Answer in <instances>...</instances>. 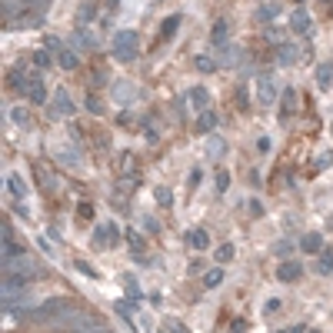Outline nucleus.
Here are the masks:
<instances>
[{
  "instance_id": "nucleus-26",
  "label": "nucleus",
  "mask_w": 333,
  "mask_h": 333,
  "mask_svg": "<svg viewBox=\"0 0 333 333\" xmlns=\"http://www.w3.org/2000/svg\"><path fill=\"white\" fill-rule=\"evenodd\" d=\"M227 183H230V177H227V173H217V190H227Z\"/></svg>"
},
{
  "instance_id": "nucleus-24",
  "label": "nucleus",
  "mask_w": 333,
  "mask_h": 333,
  "mask_svg": "<svg viewBox=\"0 0 333 333\" xmlns=\"http://www.w3.org/2000/svg\"><path fill=\"white\" fill-rule=\"evenodd\" d=\"M297 54V50H293V47H280V57H283V64H290V57Z\"/></svg>"
},
{
  "instance_id": "nucleus-10",
  "label": "nucleus",
  "mask_w": 333,
  "mask_h": 333,
  "mask_svg": "<svg viewBox=\"0 0 333 333\" xmlns=\"http://www.w3.org/2000/svg\"><path fill=\"white\" fill-rule=\"evenodd\" d=\"M213 44H227V23L223 20L213 23Z\"/></svg>"
},
{
  "instance_id": "nucleus-20",
  "label": "nucleus",
  "mask_w": 333,
  "mask_h": 333,
  "mask_svg": "<svg viewBox=\"0 0 333 333\" xmlns=\"http://www.w3.org/2000/svg\"><path fill=\"white\" fill-rule=\"evenodd\" d=\"M197 67H200V70H203V74H210V70H213L210 57H197Z\"/></svg>"
},
{
  "instance_id": "nucleus-25",
  "label": "nucleus",
  "mask_w": 333,
  "mask_h": 333,
  "mask_svg": "<svg viewBox=\"0 0 333 333\" xmlns=\"http://www.w3.org/2000/svg\"><path fill=\"white\" fill-rule=\"evenodd\" d=\"M33 60H37V67H47V64H50V60H47V54H44V50H37V54H33Z\"/></svg>"
},
{
  "instance_id": "nucleus-29",
  "label": "nucleus",
  "mask_w": 333,
  "mask_h": 333,
  "mask_svg": "<svg viewBox=\"0 0 333 333\" xmlns=\"http://www.w3.org/2000/svg\"><path fill=\"white\" fill-rule=\"evenodd\" d=\"M323 3H333V0H323Z\"/></svg>"
},
{
  "instance_id": "nucleus-15",
  "label": "nucleus",
  "mask_w": 333,
  "mask_h": 333,
  "mask_svg": "<svg viewBox=\"0 0 333 333\" xmlns=\"http://www.w3.org/2000/svg\"><path fill=\"white\" fill-rule=\"evenodd\" d=\"M293 103H297V93H293V87H290L287 93H283V113H290V110H293Z\"/></svg>"
},
{
  "instance_id": "nucleus-19",
  "label": "nucleus",
  "mask_w": 333,
  "mask_h": 333,
  "mask_svg": "<svg viewBox=\"0 0 333 333\" xmlns=\"http://www.w3.org/2000/svg\"><path fill=\"white\" fill-rule=\"evenodd\" d=\"M330 266H333V253L320 256V273H330Z\"/></svg>"
},
{
  "instance_id": "nucleus-12",
  "label": "nucleus",
  "mask_w": 333,
  "mask_h": 333,
  "mask_svg": "<svg viewBox=\"0 0 333 333\" xmlns=\"http://www.w3.org/2000/svg\"><path fill=\"white\" fill-rule=\"evenodd\" d=\"M177 27H180V17H170V20H164V27H160V30H164V37L170 40V37L177 33Z\"/></svg>"
},
{
  "instance_id": "nucleus-23",
  "label": "nucleus",
  "mask_w": 333,
  "mask_h": 333,
  "mask_svg": "<svg viewBox=\"0 0 333 333\" xmlns=\"http://www.w3.org/2000/svg\"><path fill=\"white\" fill-rule=\"evenodd\" d=\"M157 200H160V203H166V207H170V200H173V197H170V190H166V187H160V190H157Z\"/></svg>"
},
{
  "instance_id": "nucleus-28",
  "label": "nucleus",
  "mask_w": 333,
  "mask_h": 333,
  "mask_svg": "<svg viewBox=\"0 0 333 333\" xmlns=\"http://www.w3.org/2000/svg\"><path fill=\"white\" fill-rule=\"evenodd\" d=\"M300 330H303V327H293V330H287V333H300Z\"/></svg>"
},
{
  "instance_id": "nucleus-8",
  "label": "nucleus",
  "mask_w": 333,
  "mask_h": 333,
  "mask_svg": "<svg viewBox=\"0 0 333 333\" xmlns=\"http://www.w3.org/2000/svg\"><path fill=\"white\" fill-rule=\"evenodd\" d=\"M187 240H190L193 247H197V250H207V244H210V240H207V230H193V233L187 237Z\"/></svg>"
},
{
  "instance_id": "nucleus-27",
  "label": "nucleus",
  "mask_w": 333,
  "mask_h": 333,
  "mask_svg": "<svg viewBox=\"0 0 333 333\" xmlns=\"http://www.w3.org/2000/svg\"><path fill=\"white\" fill-rule=\"evenodd\" d=\"M10 113H13V120H17V123H27V113H23L20 107H17V110H10Z\"/></svg>"
},
{
  "instance_id": "nucleus-18",
  "label": "nucleus",
  "mask_w": 333,
  "mask_h": 333,
  "mask_svg": "<svg viewBox=\"0 0 333 333\" xmlns=\"http://www.w3.org/2000/svg\"><path fill=\"white\" fill-rule=\"evenodd\" d=\"M90 17H93V3H83V10L77 13V20L83 23V20H90Z\"/></svg>"
},
{
  "instance_id": "nucleus-4",
  "label": "nucleus",
  "mask_w": 333,
  "mask_h": 333,
  "mask_svg": "<svg viewBox=\"0 0 333 333\" xmlns=\"http://www.w3.org/2000/svg\"><path fill=\"white\" fill-rule=\"evenodd\" d=\"M293 30L310 33V13H307V10H297V13H293Z\"/></svg>"
},
{
  "instance_id": "nucleus-21",
  "label": "nucleus",
  "mask_w": 333,
  "mask_h": 333,
  "mask_svg": "<svg viewBox=\"0 0 333 333\" xmlns=\"http://www.w3.org/2000/svg\"><path fill=\"white\" fill-rule=\"evenodd\" d=\"M127 240H130V244L137 247V250H140V247H144V240H140V233H137V230H127Z\"/></svg>"
},
{
  "instance_id": "nucleus-17",
  "label": "nucleus",
  "mask_w": 333,
  "mask_h": 333,
  "mask_svg": "<svg viewBox=\"0 0 333 333\" xmlns=\"http://www.w3.org/2000/svg\"><path fill=\"white\" fill-rule=\"evenodd\" d=\"M290 250H293V247H290L287 240H280V244L273 247V253H277V256H283V260H287V256H290Z\"/></svg>"
},
{
  "instance_id": "nucleus-22",
  "label": "nucleus",
  "mask_w": 333,
  "mask_h": 333,
  "mask_svg": "<svg viewBox=\"0 0 333 333\" xmlns=\"http://www.w3.org/2000/svg\"><path fill=\"white\" fill-rule=\"evenodd\" d=\"M77 270H80V273H87V277H100L97 270H93V266H90V263H83V260H80V263H77Z\"/></svg>"
},
{
  "instance_id": "nucleus-14",
  "label": "nucleus",
  "mask_w": 333,
  "mask_h": 333,
  "mask_svg": "<svg viewBox=\"0 0 333 333\" xmlns=\"http://www.w3.org/2000/svg\"><path fill=\"white\" fill-rule=\"evenodd\" d=\"M190 100H193V103H197V107H207V90H190Z\"/></svg>"
},
{
  "instance_id": "nucleus-1",
  "label": "nucleus",
  "mask_w": 333,
  "mask_h": 333,
  "mask_svg": "<svg viewBox=\"0 0 333 333\" xmlns=\"http://www.w3.org/2000/svg\"><path fill=\"white\" fill-rule=\"evenodd\" d=\"M113 57L123 60V64L133 60V57H137V33L133 30H120L117 33V37H113Z\"/></svg>"
},
{
  "instance_id": "nucleus-11",
  "label": "nucleus",
  "mask_w": 333,
  "mask_h": 333,
  "mask_svg": "<svg viewBox=\"0 0 333 333\" xmlns=\"http://www.w3.org/2000/svg\"><path fill=\"white\" fill-rule=\"evenodd\" d=\"M260 100H263L266 107H270V103L277 100V87H273V83H263V90H260Z\"/></svg>"
},
{
  "instance_id": "nucleus-16",
  "label": "nucleus",
  "mask_w": 333,
  "mask_h": 333,
  "mask_svg": "<svg viewBox=\"0 0 333 333\" xmlns=\"http://www.w3.org/2000/svg\"><path fill=\"white\" fill-rule=\"evenodd\" d=\"M213 123H217V113H203V117H200V123H197V127H200V130H210Z\"/></svg>"
},
{
  "instance_id": "nucleus-13",
  "label": "nucleus",
  "mask_w": 333,
  "mask_h": 333,
  "mask_svg": "<svg viewBox=\"0 0 333 333\" xmlns=\"http://www.w3.org/2000/svg\"><path fill=\"white\" fill-rule=\"evenodd\" d=\"M203 283H207V287H217V283H223V270H220V266H217V270H210V273L203 277Z\"/></svg>"
},
{
  "instance_id": "nucleus-7",
  "label": "nucleus",
  "mask_w": 333,
  "mask_h": 333,
  "mask_svg": "<svg viewBox=\"0 0 333 333\" xmlns=\"http://www.w3.org/2000/svg\"><path fill=\"white\" fill-rule=\"evenodd\" d=\"M320 233H307V237H303V250H307V253H317V250H320Z\"/></svg>"
},
{
  "instance_id": "nucleus-2",
  "label": "nucleus",
  "mask_w": 333,
  "mask_h": 333,
  "mask_svg": "<svg viewBox=\"0 0 333 333\" xmlns=\"http://www.w3.org/2000/svg\"><path fill=\"white\" fill-rule=\"evenodd\" d=\"M50 110H54V117H70V113H74V100L67 97L64 90H57V93H54V103H50Z\"/></svg>"
},
{
  "instance_id": "nucleus-6",
  "label": "nucleus",
  "mask_w": 333,
  "mask_h": 333,
  "mask_svg": "<svg viewBox=\"0 0 333 333\" xmlns=\"http://www.w3.org/2000/svg\"><path fill=\"white\" fill-rule=\"evenodd\" d=\"M30 100H33V103H44V100H47V93H44V83H40L37 77L30 80Z\"/></svg>"
},
{
  "instance_id": "nucleus-3",
  "label": "nucleus",
  "mask_w": 333,
  "mask_h": 333,
  "mask_svg": "<svg viewBox=\"0 0 333 333\" xmlns=\"http://www.w3.org/2000/svg\"><path fill=\"white\" fill-rule=\"evenodd\" d=\"M300 273H303V266H300V263H293V260H287V263H283V266L277 270V277L283 280V283H290V280H297Z\"/></svg>"
},
{
  "instance_id": "nucleus-5",
  "label": "nucleus",
  "mask_w": 333,
  "mask_h": 333,
  "mask_svg": "<svg viewBox=\"0 0 333 333\" xmlns=\"http://www.w3.org/2000/svg\"><path fill=\"white\" fill-rule=\"evenodd\" d=\"M317 83H320L323 90H327V87L333 83V67H330V64H323L320 70H317Z\"/></svg>"
},
{
  "instance_id": "nucleus-9",
  "label": "nucleus",
  "mask_w": 333,
  "mask_h": 333,
  "mask_svg": "<svg viewBox=\"0 0 333 333\" xmlns=\"http://www.w3.org/2000/svg\"><path fill=\"white\" fill-rule=\"evenodd\" d=\"M57 60H60V67H64V70H74V67H77V57L70 54V50H60V54H57Z\"/></svg>"
}]
</instances>
